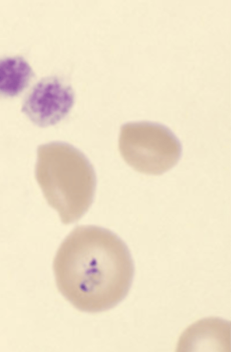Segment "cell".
<instances>
[{
    "instance_id": "5",
    "label": "cell",
    "mask_w": 231,
    "mask_h": 352,
    "mask_svg": "<svg viewBox=\"0 0 231 352\" xmlns=\"http://www.w3.org/2000/svg\"><path fill=\"white\" fill-rule=\"evenodd\" d=\"M175 352H230V322L214 316L194 322L180 336Z\"/></svg>"
},
{
    "instance_id": "3",
    "label": "cell",
    "mask_w": 231,
    "mask_h": 352,
    "mask_svg": "<svg viewBox=\"0 0 231 352\" xmlns=\"http://www.w3.org/2000/svg\"><path fill=\"white\" fill-rule=\"evenodd\" d=\"M119 148L129 166L149 175L170 170L181 154L180 143L169 128L147 121L124 124L120 131Z\"/></svg>"
},
{
    "instance_id": "6",
    "label": "cell",
    "mask_w": 231,
    "mask_h": 352,
    "mask_svg": "<svg viewBox=\"0 0 231 352\" xmlns=\"http://www.w3.org/2000/svg\"><path fill=\"white\" fill-rule=\"evenodd\" d=\"M34 74L28 62L19 56L0 59V95L13 97L29 84Z\"/></svg>"
},
{
    "instance_id": "4",
    "label": "cell",
    "mask_w": 231,
    "mask_h": 352,
    "mask_svg": "<svg viewBox=\"0 0 231 352\" xmlns=\"http://www.w3.org/2000/svg\"><path fill=\"white\" fill-rule=\"evenodd\" d=\"M75 101L72 87L64 79L47 76L39 80L25 96L21 111L35 124H57L71 111Z\"/></svg>"
},
{
    "instance_id": "2",
    "label": "cell",
    "mask_w": 231,
    "mask_h": 352,
    "mask_svg": "<svg viewBox=\"0 0 231 352\" xmlns=\"http://www.w3.org/2000/svg\"><path fill=\"white\" fill-rule=\"evenodd\" d=\"M35 176L47 203L64 224L79 220L93 203L94 168L83 153L68 143L40 145Z\"/></svg>"
},
{
    "instance_id": "1",
    "label": "cell",
    "mask_w": 231,
    "mask_h": 352,
    "mask_svg": "<svg viewBox=\"0 0 231 352\" xmlns=\"http://www.w3.org/2000/svg\"><path fill=\"white\" fill-rule=\"evenodd\" d=\"M57 287L76 309L109 310L127 295L134 267L117 234L97 226L76 227L58 248L53 262Z\"/></svg>"
}]
</instances>
